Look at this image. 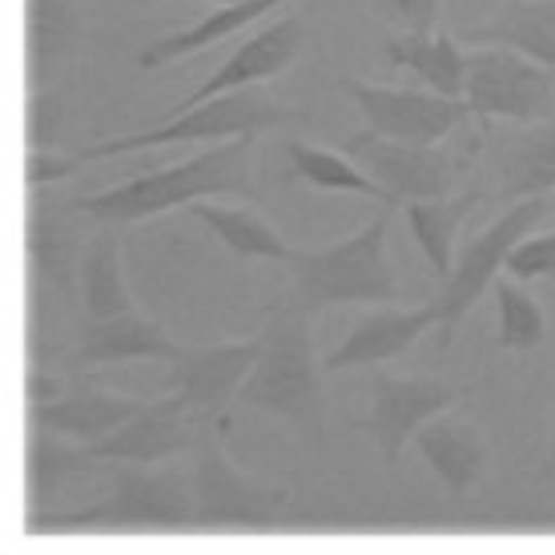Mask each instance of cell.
<instances>
[{
	"instance_id": "6da1fadb",
	"label": "cell",
	"mask_w": 555,
	"mask_h": 555,
	"mask_svg": "<svg viewBox=\"0 0 555 555\" xmlns=\"http://www.w3.org/2000/svg\"><path fill=\"white\" fill-rule=\"evenodd\" d=\"M258 338H262V350H258L246 387L237 395V406L291 418L302 435H310V443H322L331 399H326L322 366L314 359L310 314L291 294H278L274 302L266 306V326Z\"/></svg>"
},
{
	"instance_id": "7a4b0ae2",
	"label": "cell",
	"mask_w": 555,
	"mask_h": 555,
	"mask_svg": "<svg viewBox=\"0 0 555 555\" xmlns=\"http://www.w3.org/2000/svg\"><path fill=\"white\" fill-rule=\"evenodd\" d=\"M250 162L254 138H230L209 145L206 153H197L190 162L129 178L121 185H113V190H101V194L77 197V206L93 218V225H129L141 222V218H153V214H166V209L194 206V202L214 194L258 197Z\"/></svg>"
},
{
	"instance_id": "3957f363",
	"label": "cell",
	"mask_w": 555,
	"mask_h": 555,
	"mask_svg": "<svg viewBox=\"0 0 555 555\" xmlns=\"http://www.w3.org/2000/svg\"><path fill=\"white\" fill-rule=\"evenodd\" d=\"M395 206H383L371 222L326 250H294L291 298L306 314L334 306H383L399 302V270L387 258V230Z\"/></svg>"
},
{
	"instance_id": "277c9868",
	"label": "cell",
	"mask_w": 555,
	"mask_h": 555,
	"mask_svg": "<svg viewBox=\"0 0 555 555\" xmlns=\"http://www.w3.org/2000/svg\"><path fill=\"white\" fill-rule=\"evenodd\" d=\"M28 531H185L194 528L190 472H153L138 463H109L105 495L73 512H41L25 519Z\"/></svg>"
},
{
	"instance_id": "5b68a950",
	"label": "cell",
	"mask_w": 555,
	"mask_h": 555,
	"mask_svg": "<svg viewBox=\"0 0 555 555\" xmlns=\"http://www.w3.org/2000/svg\"><path fill=\"white\" fill-rule=\"evenodd\" d=\"M294 113L282 109L262 85H246L234 93H218V98L202 101L194 109L169 113L157 117L150 129L126 133V138H105L85 145L89 162L101 157H117V153H138L153 150V145H185V141H230V138H258L262 129L286 126Z\"/></svg>"
},
{
	"instance_id": "8992f818",
	"label": "cell",
	"mask_w": 555,
	"mask_h": 555,
	"mask_svg": "<svg viewBox=\"0 0 555 555\" xmlns=\"http://www.w3.org/2000/svg\"><path fill=\"white\" fill-rule=\"evenodd\" d=\"M190 479H194V528L202 531L270 528L291 503L286 487L237 472L225 455V427H209V423H202V435H197Z\"/></svg>"
},
{
	"instance_id": "52a82bcc",
	"label": "cell",
	"mask_w": 555,
	"mask_h": 555,
	"mask_svg": "<svg viewBox=\"0 0 555 555\" xmlns=\"http://www.w3.org/2000/svg\"><path fill=\"white\" fill-rule=\"evenodd\" d=\"M547 214H552L547 194L512 202L495 222L487 225L483 234H475L472 242L459 246L455 266H451V274L443 278V291L435 298V306H439V326H435V331H439V350H451L463 314L495 286V274L507 266V254H512Z\"/></svg>"
},
{
	"instance_id": "ba28073f",
	"label": "cell",
	"mask_w": 555,
	"mask_h": 555,
	"mask_svg": "<svg viewBox=\"0 0 555 555\" xmlns=\"http://www.w3.org/2000/svg\"><path fill=\"white\" fill-rule=\"evenodd\" d=\"M479 145L483 138H472L467 150H455L443 141L418 145V141H395L375 129H362L343 141V153L387 190L390 202H427V197H451Z\"/></svg>"
},
{
	"instance_id": "9c48e42d",
	"label": "cell",
	"mask_w": 555,
	"mask_h": 555,
	"mask_svg": "<svg viewBox=\"0 0 555 555\" xmlns=\"http://www.w3.org/2000/svg\"><path fill=\"white\" fill-rule=\"evenodd\" d=\"M463 101L479 121H547L555 117V73L507 44H483L467 53Z\"/></svg>"
},
{
	"instance_id": "30bf717a",
	"label": "cell",
	"mask_w": 555,
	"mask_h": 555,
	"mask_svg": "<svg viewBox=\"0 0 555 555\" xmlns=\"http://www.w3.org/2000/svg\"><path fill=\"white\" fill-rule=\"evenodd\" d=\"M85 222H93L77 197L53 194L49 185L28 190L25 202V258L33 270V282H44V291H53L61 302L77 298L81 282V258H85Z\"/></svg>"
},
{
	"instance_id": "8fae6325",
	"label": "cell",
	"mask_w": 555,
	"mask_h": 555,
	"mask_svg": "<svg viewBox=\"0 0 555 555\" xmlns=\"http://www.w3.org/2000/svg\"><path fill=\"white\" fill-rule=\"evenodd\" d=\"M475 390V383H447V378H399L378 371L371 378V411L362 418H354V427L366 430L375 439L378 455L387 467L399 463L406 443H415V435L423 423H430L435 415H443L459 399H467Z\"/></svg>"
},
{
	"instance_id": "7c38bea8",
	"label": "cell",
	"mask_w": 555,
	"mask_h": 555,
	"mask_svg": "<svg viewBox=\"0 0 555 555\" xmlns=\"http://www.w3.org/2000/svg\"><path fill=\"white\" fill-rule=\"evenodd\" d=\"M343 89L359 105L366 129H375V133L395 141L439 145V141H447L472 117L463 98H443V93H435L427 85L395 89V85H371L359 81V77H343Z\"/></svg>"
},
{
	"instance_id": "4fadbf2b",
	"label": "cell",
	"mask_w": 555,
	"mask_h": 555,
	"mask_svg": "<svg viewBox=\"0 0 555 555\" xmlns=\"http://www.w3.org/2000/svg\"><path fill=\"white\" fill-rule=\"evenodd\" d=\"M258 350H262V338L181 347L169 359V387L185 399L197 423L230 430V415L237 411V395L258 362Z\"/></svg>"
},
{
	"instance_id": "5bb4252c",
	"label": "cell",
	"mask_w": 555,
	"mask_h": 555,
	"mask_svg": "<svg viewBox=\"0 0 555 555\" xmlns=\"http://www.w3.org/2000/svg\"><path fill=\"white\" fill-rule=\"evenodd\" d=\"M150 399H129L109 390L101 371H69V387L53 403H25L28 427H44L65 435L73 443H98L129 423Z\"/></svg>"
},
{
	"instance_id": "9a60e30c",
	"label": "cell",
	"mask_w": 555,
	"mask_h": 555,
	"mask_svg": "<svg viewBox=\"0 0 555 555\" xmlns=\"http://www.w3.org/2000/svg\"><path fill=\"white\" fill-rule=\"evenodd\" d=\"M202 423L190 415V406L178 390L166 399H150L138 415L121 423V427L98 439V443H85L89 455L101 463H138V467H157L166 459L181 455V451H194Z\"/></svg>"
},
{
	"instance_id": "2e32d148",
	"label": "cell",
	"mask_w": 555,
	"mask_h": 555,
	"mask_svg": "<svg viewBox=\"0 0 555 555\" xmlns=\"http://www.w3.org/2000/svg\"><path fill=\"white\" fill-rule=\"evenodd\" d=\"M439 326V306L430 298L427 306H390L383 302L378 310H366L350 334L338 347L322 359L326 375H343V371H362V366H378L406 354L427 331Z\"/></svg>"
},
{
	"instance_id": "e0dca14e",
	"label": "cell",
	"mask_w": 555,
	"mask_h": 555,
	"mask_svg": "<svg viewBox=\"0 0 555 555\" xmlns=\"http://www.w3.org/2000/svg\"><path fill=\"white\" fill-rule=\"evenodd\" d=\"M302 44H306L302 16L282 13L278 21H270L266 28H258L254 37H246V41L237 44L222 69L214 73L209 81L197 85L194 93L181 101V105H173L169 113L194 109V105H202V101H209V98H218V93H234V89H246V85L270 81V77H278V73L291 65L294 56L302 53ZM169 113H162V117H169Z\"/></svg>"
},
{
	"instance_id": "ac0fdd59",
	"label": "cell",
	"mask_w": 555,
	"mask_h": 555,
	"mask_svg": "<svg viewBox=\"0 0 555 555\" xmlns=\"http://www.w3.org/2000/svg\"><path fill=\"white\" fill-rule=\"evenodd\" d=\"M491 197L500 206L555 190V117L491 138Z\"/></svg>"
},
{
	"instance_id": "d6986e66",
	"label": "cell",
	"mask_w": 555,
	"mask_h": 555,
	"mask_svg": "<svg viewBox=\"0 0 555 555\" xmlns=\"http://www.w3.org/2000/svg\"><path fill=\"white\" fill-rule=\"evenodd\" d=\"M181 343H173L157 322L141 319L138 310L117 314V319H81L77 343L65 354V371H98L113 362L138 359H173Z\"/></svg>"
},
{
	"instance_id": "ffe728a7",
	"label": "cell",
	"mask_w": 555,
	"mask_h": 555,
	"mask_svg": "<svg viewBox=\"0 0 555 555\" xmlns=\"http://www.w3.org/2000/svg\"><path fill=\"white\" fill-rule=\"evenodd\" d=\"M81 49V9L77 0H25V85H56Z\"/></svg>"
},
{
	"instance_id": "44dd1931",
	"label": "cell",
	"mask_w": 555,
	"mask_h": 555,
	"mask_svg": "<svg viewBox=\"0 0 555 555\" xmlns=\"http://www.w3.org/2000/svg\"><path fill=\"white\" fill-rule=\"evenodd\" d=\"M415 447L418 455H423V463L439 475L447 500L455 503L479 483L487 459H491V443H487L483 430L475 427V423H467V418L447 415V411L418 427Z\"/></svg>"
},
{
	"instance_id": "7402d4cb",
	"label": "cell",
	"mask_w": 555,
	"mask_h": 555,
	"mask_svg": "<svg viewBox=\"0 0 555 555\" xmlns=\"http://www.w3.org/2000/svg\"><path fill=\"white\" fill-rule=\"evenodd\" d=\"M101 467V459L89 455L85 443H73L65 435L44 427H28L25 435V519L28 515L53 512L61 500V487Z\"/></svg>"
},
{
	"instance_id": "603a6c76",
	"label": "cell",
	"mask_w": 555,
	"mask_h": 555,
	"mask_svg": "<svg viewBox=\"0 0 555 555\" xmlns=\"http://www.w3.org/2000/svg\"><path fill=\"white\" fill-rule=\"evenodd\" d=\"M383 61L395 69H406L418 85L443 98H463L467 53L447 33H395L383 41Z\"/></svg>"
},
{
	"instance_id": "cb8c5ba5",
	"label": "cell",
	"mask_w": 555,
	"mask_h": 555,
	"mask_svg": "<svg viewBox=\"0 0 555 555\" xmlns=\"http://www.w3.org/2000/svg\"><path fill=\"white\" fill-rule=\"evenodd\" d=\"M467 44H507L555 73V0H507L487 25L463 33Z\"/></svg>"
},
{
	"instance_id": "d4e9b609",
	"label": "cell",
	"mask_w": 555,
	"mask_h": 555,
	"mask_svg": "<svg viewBox=\"0 0 555 555\" xmlns=\"http://www.w3.org/2000/svg\"><path fill=\"white\" fill-rule=\"evenodd\" d=\"M286 0H237V4H218L209 16H202L197 25L178 28V33H166L153 44H145L138 53V69H157V65H169L178 56L202 53V49H214L218 41L242 33L246 25H254L258 16H270L274 9H282Z\"/></svg>"
},
{
	"instance_id": "484cf974",
	"label": "cell",
	"mask_w": 555,
	"mask_h": 555,
	"mask_svg": "<svg viewBox=\"0 0 555 555\" xmlns=\"http://www.w3.org/2000/svg\"><path fill=\"white\" fill-rule=\"evenodd\" d=\"M81 310L85 319H117L138 310L121 274V225L101 222L98 234H89L81 258Z\"/></svg>"
},
{
	"instance_id": "4316f807",
	"label": "cell",
	"mask_w": 555,
	"mask_h": 555,
	"mask_svg": "<svg viewBox=\"0 0 555 555\" xmlns=\"http://www.w3.org/2000/svg\"><path fill=\"white\" fill-rule=\"evenodd\" d=\"M483 190H472V194L459 197H427V202H403L406 222H411V234H415L418 250L427 254L435 278L443 282L455 266V234L459 225L472 218V209L483 202Z\"/></svg>"
},
{
	"instance_id": "83f0119b",
	"label": "cell",
	"mask_w": 555,
	"mask_h": 555,
	"mask_svg": "<svg viewBox=\"0 0 555 555\" xmlns=\"http://www.w3.org/2000/svg\"><path fill=\"white\" fill-rule=\"evenodd\" d=\"M190 214H194L206 230H214L218 242H222L230 254H237V258H266V262H291L294 258L291 242L278 234L262 214H254V209L214 206L209 197H202V202L190 206Z\"/></svg>"
},
{
	"instance_id": "f1b7e54d",
	"label": "cell",
	"mask_w": 555,
	"mask_h": 555,
	"mask_svg": "<svg viewBox=\"0 0 555 555\" xmlns=\"http://www.w3.org/2000/svg\"><path fill=\"white\" fill-rule=\"evenodd\" d=\"M286 157H291L294 173H298L306 185H314V190L362 194V197L383 202V206H399V202H390V194L366 173V169L350 162L347 153H331V150H319V145H306V141H291V145H286Z\"/></svg>"
},
{
	"instance_id": "f546056e",
	"label": "cell",
	"mask_w": 555,
	"mask_h": 555,
	"mask_svg": "<svg viewBox=\"0 0 555 555\" xmlns=\"http://www.w3.org/2000/svg\"><path fill=\"white\" fill-rule=\"evenodd\" d=\"M495 350H535L543 343L547 319H543L540 302L531 298L519 278H495Z\"/></svg>"
},
{
	"instance_id": "4dcf8cb0",
	"label": "cell",
	"mask_w": 555,
	"mask_h": 555,
	"mask_svg": "<svg viewBox=\"0 0 555 555\" xmlns=\"http://www.w3.org/2000/svg\"><path fill=\"white\" fill-rule=\"evenodd\" d=\"M61 113H65V98L61 89H28L25 98V150H41V145H56V129H61Z\"/></svg>"
},
{
	"instance_id": "1f68e13d",
	"label": "cell",
	"mask_w": 555,
	"mask_h": 555,
	"mask_svg": "<svg viewBox=\"0 0 555 555\" xmlns=\"http://www.w3.org/2000/svg\"><path fill=\"white\" fill-rule=\"evenodd\" d=\"M89 157L81 150H56V145H41V150H25V190H41V185H56V181L73 178Z\"/></svg>"
},
{
	"instance_id": "d6a6232c",
	"label": "cell",
	"mask_w": 555,
	"mask_h": 555,
	"mask_svg": "<svg viewBox=\"0 0 555 555\" xmlns=\"http://www.w3.org/2000/svg\"><path fill=\"white\" fill-rule=\"evenodd\" d=\"M366 4L383 25L399 33H430L443 9V0H366Z\"/></svg>"
},
{
	"instance_id": "836d02e7",
	"label": "cell",
	"mask_w": 555,
	"mask_h": 555,
	"mask_svg": "<svg viewBox=\"0 0 555 555\" xmlns=\"http://www.w3.org/2000/svg\"><path fill=\"white\" fill-rule=\"evenodd\" d=\"M512 278L519 282H531V278H552L555 274V230L547 234H528L512 254H507V266H503Z\"/></svg>"
},
{
	"instance_id": "e575fe53",
	"label": "cell",
	"mask_w": 555,
	"mask_h": 555,
	"mask_svg": "<svg viewBox=\"0 0 555 555\" xmlns=\"http://www.w3.org/2000/svg\"><path fill=\"white\" fill-rule=\"evenodd\" d=\"M69 387V371L53 366H28L25 371V403H53Z\"/></svg>"
},
{
	"instance_id": "d590c367",
	"label": "cell",
	"mask_w": 555,
	"mask_h": 555,
	"mask_svg": "<svg viewBox=\"0 0 555 555\" xmlns=\"http://www.w3.org/2000/svg\"><path fill=\"white\" fill-rule=\"evenodd\" d=\"M547 475H555V427H552V447H547Z\"/></svg>"
},
{
	"instance_id": "8d00e7d4",
	"label": "cell",
	"mask_w": 555,
	"mask_h": 555,
	"mask_svg": "<svg viewBox=\"0 0 555 555\" xmlns=\"http://www.w3.org/2000/svg\"><path fill=\"white\" fill-rule=\"evenodd\" d=\"M206 4H237V0H206Z\"/></svg>"
}]
</instances>
